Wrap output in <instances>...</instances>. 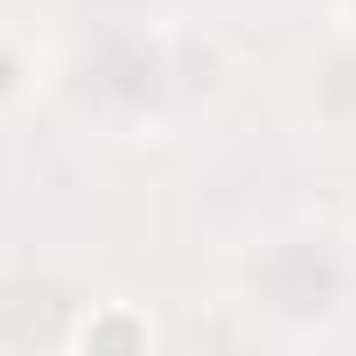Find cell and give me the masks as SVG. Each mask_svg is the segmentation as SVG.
<instances>
[]
</instances>
